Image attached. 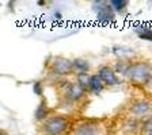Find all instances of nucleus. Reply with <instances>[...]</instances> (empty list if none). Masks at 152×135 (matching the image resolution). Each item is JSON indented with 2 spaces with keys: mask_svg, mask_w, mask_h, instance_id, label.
I'll return each instance as SVG.
<instances>
[{
  "mask_svg": "<svg viewBox=\"0 0 152 135\" xmlns=\"http://www.w3.org/2000/svg\"><path fill=\"white\" fill-rule=\"evenodd\" d=\"M147 135H152V132H148V134H147Z\"/></svg>",
  "mask_w": 152,
  "mask_h": 135,
  "instance_id": "nucleus-21",
  "label": "nucleus"
},
{
  "mask_svg": "<svg viewBox=\"0 0 152 135\" xmlns=\"http://www.w3.org/2000/svg\"><path fill=\"white\" fill-rule=\"evenodd\" d=\"M50 69L53 73L58 76H68L75 72L73 69V61H69L64 57H54L53 62H50Z\"/></svg>",
  "mask_w": 152,
  "mask_h": 135,
  "instance_id": "nucleus-4",
  "label": "nucleus"
},
{
  "mask_svg": "<svg viewBox=\"0 0 152 135\" xmlns=\"http://www.w3.org/2000/svg\"><path fill=\"white\" fill-rule=\"evenodd\" d=\"M128 1L126 0H111L110 1V6L113 7L114 11H117V12H122L125 11V8L128 7Z\"/></svg>",
  "mask_w": 152,
  "mask_h": 135,
  "instance_id": "nucleus-14",
  "label": "nucleus"
},
{
  "mask_svg": "<svg viewBox=\"0 0 152 135\" xmlns=\"http://www.w3.org/2000/svg\"><path fill=\"white\" fill-rule=\"evenodd\" d=\"M125 131L126 132H132V134H134V132L137 131V130L140 129V124H139V122H137V119L136 118H132V119H129L126 123H125Z\"/></svg>",
  "mask_w": 152,
  "mask_h": 135,
  "instance_id": "nucleus-15",
  "label": "nucleus"
},
{
  "mask_svg": "<svg viewBox=\"0 0 152 135\" xmlns=\"http://www.w3.org/2000/svg\"><path fill=\"white\" fill-rule=\"evenodd\" d=\"M103 87H104V82L102 81L101 76H99V74H94V76H91V87H90V91L98 95L99 92H102Z\"/></svg>",
  "mask_w": 152,
  "mask_h": 135,
  "instance_id": "nucleus-11",
  "label": "nucleus"
},
{
  "mask_svg": "<svg viewBox=\"0 0 152 135\" xmlns=\"http://www.w3.org/2000/svg\"><path fill=\"white\" fill-rule=\"evenodd\" d=\"M1 135H8V134H6V132H1Z\"/></svg>",
  "mask_w": 152,
  "mask_h": 135,
  "instance_id": "nucleus-20",
  "label": "nucleus"
},
{
  "mask_svg": "<svg viewBox=\"0 0 152 135\" xmlns=\"http://www.w3.org/2000/svg\"><path fill=\"white\" fill-rule=\"evenodd\" d=\"M65 95H66V97L71 99V100H79V99L83 97V95H84V89L77 82H68L66 89H65Z\"/></svg>",
  "mask_w": 152,
  "mask_h": 135,
  "instance_id": "nucleus-8",
  "label": "nucleus"
},
{
  "mask_svg": "<svg viewBox=\"0 0 152 135\" xmlns=\"http://www.w3.org/2000/svg\"><path fill=\"white\" fill-rule=\"evenodd\" d=\"M130 81L136 84H145L152 76V65L148 61H134L130 62L125 74Z\"/></svg>",
  "mask_w": 152,
  "mask_h": 135,
  "instance_id": "nucleus-1",
  "label": "nucleus"
},
{
  "mask_svg": "<svg viewBox=\"0 0 152 135\" xmlns=\"http://www.w3.org/2000/svg\"><path fill=\"white\" fill-rule=\"evenodd\" d=\"M141 129L144 130V131L152 132V116H149L148 119H145V122L141 124Z\"/></svg>",
  "mask_w": 152,
  "mask_h": 135,
  "instance_id": "nucleus-16",
  "label": "nucleus"
},
{
  "mask_svg": "<svg viewBox=\"0 0 152 135\" xmlns=\"http://www.w3.org/2000/svg\"><path fill=\"white\" fill-rule=\"evenodd\" d=\"M33 91H34L35 95L41 96V95H42V84H41V82H35V84L33 85Z\"/></svg>",
  "mask_w": 152,
  "mask_h": 135,
  "instance_id": "nucleus-17",
  "label": "nucleus"
},
{
  "mask_svg": "<svg viewBox=\"0 0 152 135\" xmlns=\"http://www.w3.org/2000/svg\"><path fill=\"white\" fill-rule=\"evenodd\" d=\"M98 74L101 76L102 81L104 82V85H118L120 84V80H118L117 77V73H115V70L113 69V68H110V66H101L98 70Z\"/></svg>",
  "mask_w": 152,
  "mask_h": 135,
  "instance_id": "nucleus-5",
  "label": "nucleus"
},
{
  "mask_svg": "<svg viewBox=\"0 0 152 135\" xmlns=\"http://www.w3.org/2000/svg\"><path fill=\"white\" fill-rule=\"evenodd\" d=\"M76 80H77V84L84 91H88L90 89V87H91V76L88 73H77L76 74Z\"/></svg>",
  "mask_w": 152,
  "mask_h": 135,
  "instance_id": "nucleus-12",
  "label": "nucleus"
},
{
  "mask_svg": "<svg viewBox=\"0 0 152 135\" xmlns=\"http://www.w3.org/2000/svg\"><path fill=\"white\" fill-rule=\"evenodd\" d=\"M73 69H75L76 74L77 73H87L90 69V62L83 58H76L73 61Z\"/></svg>",
  "mask_w": 152,
  "mask_h": 135,
  "instance_id": "nucleus-10",
  "label": "nucleus"
},
{
  "mask_svg": "<svg viewBox=\"0 0 152 135\" xmlns=\"http://www.w3.org/2000/svg\"><path fill=\"white\" fill-rule=\"evenodd\" d=\"M144 85H145V88L148 89V91H151V92H152V76L149 77V80H148V81H147Z\"/></svg>",
  "mask_w": 152,
  "mask_h": 135,
  "instance_id": "nucleus-18",
  "label": "nucleus"
},
{
  "mask_svg": "<svg viewBox=\"0 0 152 135\" xmlns=\"http://www.w3.org/2000/svg\"><path fill=\"white\" fill-rule=\"evenodd\" d=\"M73 135H101V127L95 123H83L76 127Z\"/></svg>",
  "mask_w": 152,
  "mask_h": 135,
  "instance_id": "nucleus-7",
  "label": "nucleus"
},
{
  "mask_svg": "<svg viewBox=\"0 0 152 135\" xmlns=\"http://www.w3.org/2000/svg\"><path fill=\"white\" fill-rule=\"evenodd\" d=\"M46 116H48V110H46V104L45 101H42L38 108L35 110V119L37 120H46Z\"/></svg>",
  "mask_w": 152,
  "mask_h": 135,
  "instance_id": "nucleus-13",
  "label": "nucleus"
},
{
  "mask_svg": "<svg viewBox=\"0 0 152 135\" xmlns=\"http://www.w3.org/2000/svg\"><path fill=\"white\" fill-rule=\"evenodd\" d=\"M92 8L96 12V20L101 25L106 26L115 20V11H114L113 7L107 1H94L92 3Z\"/></svg>",
  "mask_w": 152,
  "mask_h": 135,
  "instance_id": "nucleus-2",
  "label": "nucleus"
},
{
  "mask_svg": "<svg viewBox=\"0 0 152 135\" xmlns=\"http://www.w3.org/2000/svg\"><path fill=\"white\" fill-rule=\"evenodd\" d=\"M66 127H68V120L65 118L52 116V118H48L44 122L42 131L48 135H60L61 132L65 131Z\"/></svg>",
  "mask_w": 152,
  "mask_h": 135,
  "instance_id": "nucleus-3",
  "label": "nucleus"
},
{
  "mask_svg": "<svg viewBox=\"0 0 152 135\" xmlns=\"http://www.w3.org/2000/svg\"><path fill=\"white\" fill-rule=\"evenodd\" d=\"M134 31L139 35V38L144 39V41L152 42V27L148 25H137L134 26Z\"/></svg>",
  "mask_w": 152,
  "mask_h": 135,
  "instance_id": "nucleus-9",
  "label": "nucleus"
},
{
  "mask_svg": "<svg viewBox=\"0 0 152 135\" xmlns=\"http://www.w3.org/2000/svg\"><path fill=\"white\" fill-rule=\"evenodd\" d=\"M54 18H57V20H60V19H61V14L60 12H56V14H54Z\"/></svg>",
  "mask_w": 152,
  "mask_h": 135,
  "instance_id": "nucleus-19",
  "label": "nucleus"
},
{
  "mask_svg": "<svg viewBox=\"0 0 152 135\" xmlns=\"http://www.w3.org/2000/svg\"><path fill=\"white\" fill-rule=\"evenodd\" d=\"M151 111V103L147 100H137L132 104V107H130V112L134 115L136 118H144L147 116Z\"/></svg>",
  "mask_w": 152,
  "mask_h": 135,
  "instance_id": "nucleus-6",
  "label": "nucleus"
}]
</instances>
